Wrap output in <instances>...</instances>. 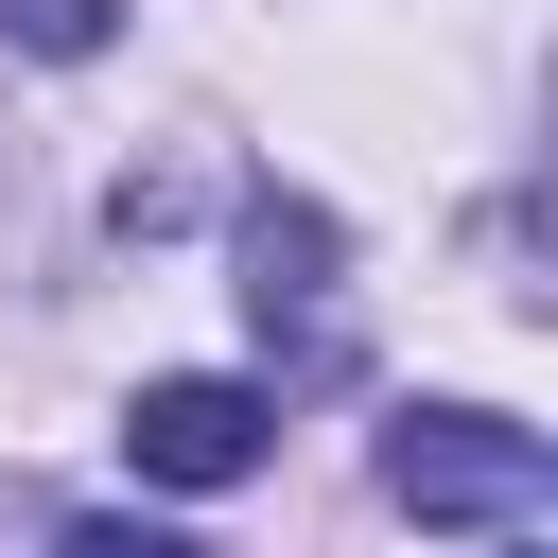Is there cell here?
I'll return each instance as SVG.
<instances>
[{
	"instance_id": "7a4b0ae2",
	"label": "cell",
	"mask_w": 558,
	"mask_h": 558,
	"mask_svg": "<svg viewBox=\"0 0 558 558\" xmlns=\"http://www.w3.org/2000/svg\"><path fill=\"white\" fill-rule=\"evenodd\" d=\"M122 453H140L157 488H244V471L279 453V401H262V384H227V366H174V384H140V401H122Z\"/></svg>"
},
{
	"instance_id": "3957f363",
	"label": "cell",
	"mask_w": 558,
	"mask_h": 558,
	"mask_svg": "<svg viewBox=\"0 0 558 558\" xmlns=\"http://www.w3.org/2000/svg\"><path fill=\"white\" fill-rule=\"evenodd\" d=\"M244 314H262V331H314V314H331V209H296V192L244 209Z\"/></svg>"
},
{
	"instance_id": "6da1fadb",
	"label": "cell",
	"mask_w": 558,
	"mask_h": 558,
	"mask_svg": "<svg viewBox=\"0 0 558 558\" xmlns=\"http://www.w3.org/2000/svg\"><path fill=\"white\" fill-rule=\"evenodd\" d=\"M384 488L418 523H541L558 506V453L523 418H488V401H401L384 418Z\"/></svg>"
},
{
	"instance_id": "5b68a950",
	"label": "cell",
	"mask_w": 558,
	"mask_h": 558,
	"mask_svg": "<svg viewBox=\"0 0 558 558\" xmlns=\"http://www.w3.org/2000/svg\"><path fill=\"white\" fill-rule=\"evenodd\" d=\"M52 558H192V541H174V523H70Z\"/></svg>"
},
{
	"instance_id": "277c9868",
	"label": "cell",
	"mask_w": 558,
	"mask_h": 558,
	"mask_svg": "<svg viewBox=\"0 0 558 558\" xmlns=\"http://www.w3.org/2000/svg\"><path fill=\"white\" fill-rule=\"evenodd\" d=\"M0 35H17V52H105L122 0H0Z\"/></svg>"
}]
</instances>
